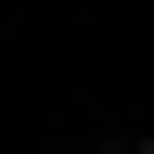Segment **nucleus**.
Here are the masks:
<instances>
[{"label": "nucleus", "mask_w": 154, "mask_h": 154, "mask_svg": "<svg viewBox=\"0 0 154 154\" xmlns=\"http://www.w3.org/2000/svg\"><path fill=\"white\" fill-rule=\"evenodd\" d=\"M141 154H154V141H141Z\"/></svg>", "instance_id": "nucleus-1"}]
</instances>
